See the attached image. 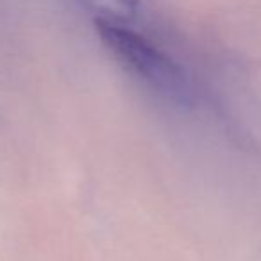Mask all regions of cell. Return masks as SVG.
Masks as SVG:
<instances>
[{"label": "cell", "mask_w": 261, "mask_h": 261, "mask_svg": "<svg viewBox=\"0 0 261 261\" xmlns=\"http://www.w3.org/2000/svg\"><path fill=\"white\" fill-rule=\"evenodd\" d=\"M97 29L106 45L142 75L156 81L158 84H167L172 90L179 88L181 75L174 63L156 50V47H152L145 38L104 18L97 20Z\"/></svg>", "instance_id": "6da1fadb"}]
</instances>
